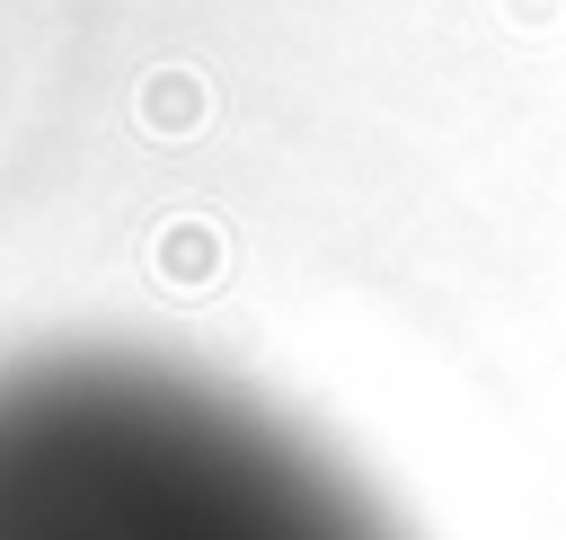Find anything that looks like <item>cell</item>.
I'll use <instances>...</instances> for the list:
<instances>
[{"label":"cell","mask_w":566,"mask_h":540,"mask_svg":"<svg viewBox=\"0 0 566 540\" xmlns=\"http://www.w3.org/2000/svg\"><path fill=\"white\" fill-rule=\"evenodd\" d=\"M0 540H407L265 398L159 354L0 363Z\"/></svg>","instance_id":"1"}]
</instances>
